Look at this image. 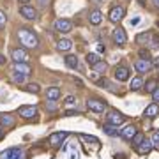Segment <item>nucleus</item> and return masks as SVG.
<instances>
[{
  "instance_id": "nucleus-1",
  "label": "nucleus",
  "mask_w": 159,
  "mask_h": 159,
  "mask_svg": "<svg viewBox=\"0 0 159 159\" xmlns=\"http://www.w3.org/2000/svg\"><path fill=\"white\" fill-rule=\"evenodd\" d=\"M18 39H20V43L25 48H37V44H39L37 35L30 29H27V27H21V29L18 30Z\"/></svg>"
},
{
  "instance_id": "nucleus-2",
  "label": "nucleus",
  "mask_w": 159,
  "mask_h": 159,
  "mask_svg": "<svg viewBox=\"0 0 159 159\" xmlns=\"http://www.w3.org/2000/svg\"><path fill=\"white\" fill-rule=\"evenodd\" d=\"M11 57L14 62H29V51L25 50V48H14V50L11 51Z\"/></svg>"
},
{
  "instance_id": "nucleus-3",
  "label": "nucleus",
  "mask_w": 159,
  "mask_h": 159,
  "mask_svg": "<svg viewBox=\"0 0 159 159\" xmlns=\"http://www.w3.org/2000/svg\"><path fill=\"white\" fill-rule=\"evenodd\" d=\"M87 108L90 110V111H94V113H102L104 108H106V102L92 97V99H87Z\"/></svg>"
},
{
  "instance_id": "nucleus-4",
  "label": "nucleus",
  "mask_w": 159,
  "mask_h": 159,
  "mask_svg": "<svg viewBox=\"0 0 159 159\" xmlns=\"http://www.w3.org/2000/svg\"><path fill=\"white\" fill-rule=\"evenodd\" d=\"M53 27H55V30L60 32V34H69V32L73 30V23L69 21V20H57Z\"/></svg>"
},
{
  "instance_id": "nucleus-5",
  "label": "nucleus",
  "mask_w": 159,
  "mask_h": 159,
  "mask_svg": "<svg viewBox=\"0 0 159 159\" xmlns=\"http://www.w3.org/2000/svg\"><path fill=\"white\" fill-rule=\"evenodd\" d=\"M124 14H125V9L124 7H120V6H117V7H113L111 11H110V21H113V23H119V21H122L124 20Z\"/></svg>"
},
{
  "instance_id": "nucleus-6",
  "label": "nucleus",
  "mask_w": 159,
  "mask_h": 159,
  "mask_svg": "<svg viewBox=\"0 0 159 159\" xmlns=\"http://www.w3.org/2000/svg\"><path fill=\"white\" fill-rule=\"evenodd\" d=\"M12 73H20V74L29 76V74L32 73V67H30L27 62H14V66H12Z\"/></svg>"
},
{
  "instance_id": "nucleus-7",
  "label": "nucleus",
  "mask_w": 159,
  "mask_h": 159,
  "mask_svg": "<svg viewBox=\"0 0 159 159\" xmlns=\"http://www.w3.org/2000/svg\"><path fill=\"white\" fill-rule=\"evenodd\" d=\"M20 14H21L25 20H37V11L30 6H21L20 7Z\"/></svg>"
},
{
  "instance_id": "nucleus-8",
  "label": "nucleus",
  "mask_w": 159,
  "mask_h": 159,
  "mask_svg": "<svg viewBox=\"0 0 159 159\" xmlns=\"http://www.w3.org/2000/svg\"><path fill=\"white\" fill-rule=\"evenodd\" d=\"M113 41L115 43H117V44H125V43H127V35H125V30L124 29H120V27H117V29L113 30Z\"/></svg>"
},
{
  "instance_id": "nucleus-9",
  "label": "nucleus",
  "mask_w": 159,
  "mask_h": 159,
  "mask_svg": "<svg viewBox=\"0 0 159 159\" xmlns=\"http://www.w3.org/2000/svg\"><path fill=\"white\" fill-rule=\"evenodd\" d=\"M138 133V129H136V125H133V124H129V125H125L124 129L120 131L119 134L122 138H124V140H127V142H131V138L134 136V134H136Z\"/></svg>"
},
{
  "instance_id": "nucleus-10",
  "label": "nucleus",
  "mask_w": 159,
  "mask_h": 159,
  "mask_svg": "<svg viewBox=\"0 0 159 159\" xmlns=\"http://www.w3.org/2000/svg\"><path fill=\"white\" fill-rule=\"evenodd\" d=\"M106 120H108L110 124L119 125V124H122V122H125V117L122 113H119V111H110V113L106 115Z\"/></svg>"
},
{
  "instance_id": "nucleus-11",
  "label": "nucleus",
  "mask_w": 159,
  "mask_h": 159,
  "mask_svg": "<svg viewBox=\"0 0 159 159\" xmlns=\"http://www.w3.org/2000/svg\"><path fill=\"white\" fill-rule=\"evenodd\" d=\"M18 113H20V117H23V119H32V117L37 115V108H35V106H21V108L18 110Z\"/></svg>"
},
{
  "instance_id": "nucleus-12",
  "label": "nucleus",
  "mask_w": 159,
  "mask_h": 159,
  "mask_svg": "<svg viewBox=\"0 0 159 159\" xmlns=\"http://www.w3.org/2000/svg\"><path fill=\"white\" fill-rule=\"evenodd\" d=\"M134 67H136L138 73H148V71H150V67H152V64H150V60L138 58L136 62H134Z\"/></svg>"
},
{
  "instance_id": "nucleus-13",
  "label": "nucleus",
  "mask_w": 159,
  "mask_h": 159,
  "mask_svg": "<svg viewBox=\"0 0 159 159\" xmlns=\"http://www.w3.org/2000/svg\"><path fill=\"white\" fill-rule=\"evenodd\" d=\"M115 80H119V81H127V80H129V69L125 67V66H119V67L115 69Z\"/></svg>"
},
{
  "instance_id": "nucleus-14",
  "label": "nucleus",
  "mask_w": 159,
  "mask_h": 159,
  "mask_svg": "<svg viewBox=\"0 0 159 159\" xmlns=\"http://www.w3.org/2000/svg\"><path fill=\"white\" fill-rule=\"evenodd\" d=\"M20 154H21V150H20V148L12 147V148H7V150H4V152L0 154V159H16Z\"/></svg>"
},
{
  "instance_id": "nucleus-15",
  "label": "nucleus",
  "mask_w": 159,
  "mask_h": 159,
  "mask_svg": "<svg viewBox=\"0 0 159 159\" xmlns=\"http://www.w3.org/2000/svg\"><path fill=\"white\" fill-rule=\"evenodd\" d=\"M16 124V120H14V117L9 113H0V125L2 127H12V125Z\"/></svg>"
},
{
  "instance_id": "nucleus-16",
  "label": "nucleus",
  "mask_w": 159,
  "mask_h": 159,
  "mask_svg": "<svg viewBox=\"0 0 159 159\" xmlns=\"http://www.w3.org/2000/svg\"><path fill=\"white\" fill-rule=\"evenodd\" d=\"M152 148H154V147H152V142H150V140H143V142L136 147V150H138L140 154H143V156H147V154L152 152Z\"/></svg>"
},
{
  "instance_id": "nucleus-17",
  "label": "nucleus",
  "mask_w": 159,
  "mask_h": 159,
  "mask_svg": "<svg viewBox=\"0 0 159 159\" xmlns=\"http://www.w3.org/2000/svg\"><path fill=\"white\" fill-rule=\"evenodd\" d=\"M64 140H66V133H53V134H50V145H53V147L62 145Z\"/></svg>"
},
{
  "instance_id": "nucleus-18",
  "label": "nucleus",
  "mask_w": 159,
  "mask_h": 159,
  "mask_svg": "<svg viewBox=\"0 0 159 159\" xmlns=\"http://www.w3.org/2000/svg\"><path fill=\"white\" fill-rule=\"evenodd\" d=\"M60 89L58 87H50L48 90H46V99L48 101H57V99H60Z\"/></svg>"
},
{
  "instance_id": "nucleus-19",
  "label": "nucleus",
  "mask_w": 159,
  "mask_h": 159,
  "mask_svg": "<svg viewBox=\"0 0 159 159\" xmlns=\"http://www.w3.org/2000/svg\"><path fill=\"white\" fill-rule=\"evenodd\" d=\"M89 20H90L92 25H99V23L102 21V14L99 9H94V11H90V14H89Z\"/></svg>"
},
{
  "instance_id": "nucleus-20",
  "label": "nucleus",
  "mask_w": 159,
  "mask_h": 159,
  "mask_svg": "<svg viewBox=\"0 0 159 159\" xmlns=\"http://www.w3.org/2000/svg\"><path fill=\"white\" fill-rule=\"evenodd\" d=\"M73 48V41L69 39H58L57 41V50L58 51H69Z\"/></svg>"
},
{
  "instance_id": "nucleus-21",
  "label": "nucleus",
  "mask_w": 159,
  "mask_h": 159,
  "mask_svg": "<svg viewBox=\"0 0 159 159\" xmlns=\"http://www.w3.org/2000/svg\"><path fill=\"white\" fill-rule=\"evenodd\" d=\"M159 113V106L157 102H152L150 106H147V110H145V117H148V119H154V117H157Z\"/></svg>"
},
{
  "instance_id": "nucleus-22",
  "label": "nucleus",
  "mask_w": 159,
  "mask_h": 159,
  "mask_svg": "<svg viewBox=\"0 0 159 159\" xmlns=\"http://www.w3.org/2000/svg\"><path fill=\"white\" fill-rule=\"evenodd\" d=\"M102 131H104L108 136H119V127H117V125H113V124H110V122H106V124H104Z\"/></svg>"
},
{
  "instance_id": "nucleus-23",
  "label": "nucleus",
  "mask_w": 159,
  "mask_h": 159,
  "mask_svg": "<svg viewBox=\"0 0 159 159\" xmlns=\"http://www.w3.org/2000/svg\"><path fill=\"white\" fill-rule=\"evenodd\" d=\"M97 87H102V89H108V90H111V92H117V89L113 87V83H111L110 80H106V78L97 80Z\"/></svg>"
},
{
  "instance_id": "nucleus-24",
  "label": "nucleus",
  "mask_w": 159,
  "mask_h": 159,
  "mask_svg": "<svg viewBox=\"0 0 159 159\" xmlns=\"http://www.w3.org/2000/svg\"><path fill=\"white\" fill-rule=\"evenodd\" d=\"M92 69H94V73H97V74H104L106 73V69H108V64L102 62V60H99L97 64L92 66Z\"/></svg>"
},
{
  "instance_id": "nucleus-25",
  "label": "nucleus",
  "mask_w": 159,
  "mask_h": 159,
  "mask_svg": "<svg viewBox=\"0 0 159 159\" xmlns=\"http://www.w3.org/2000/svg\"><path fill=\"white\" fill-rule=\"evenodd\" d=\"M150 39H152L150 32H143V34L136 35V43H140V44H147V43H150Z\"/></svg>"
},
{
  "instance_id": "nucleus-26",
  "label": "nucleus",
  "mask_w": 159,
  "mask_h": 159,
  "mask_svg": "<svg viewBox=\"0 0 159 159\" xmlns=\"http://www.w3.org/2000/svg\"><path fill=\"white\" fill-rule=\"evenodd\" d=\"M66 66H67V67H71V69H76V67H78V57L69 53L67 57H66Z\"/></svg>"
},
{
  "instance_id": "nucleus-27",
  "label": "nucleus",
  "mask_w": 159,
  "mask_h": 159,
  "mask_svg": "<svg viewBox=\"0 0 159 159\" xmlns=\"http://www.w3.org/2000/svg\"><path fill=\"white\" fill-rule=\"evenodd\" d=\"M142 87H143V80L140 78V76H136V78H133V80H131V85H129L131 90H140Z\"/></svg>"
},
{
  "instance_id": "nucleus-28",
  "label": "nucleus",
  "mask_w": 159,
  "mask_h": 159,
  "mask_svg": "<svg viewBox=\"0 0 159 159\" xmlns=\"http://www.w3.org/2000/svg\"><path fill=\"white\" fill-rule=\"evenodd\" d=\"M143 85H145L147 92H150V94H152V92H154V90H156V89L159 87V83H157V80H148L147 83H143Z\"/></svg>"
},
{
  "instance_id": "nucleus-29",
  "label": "nucleus",
  "mask_w": 159,
  "mask_h": 159,
  "mask_svg": "<svg viewBox=\"0 0 159 159\" xmlns=\"http://www.w3.org/2000/svg\"><path fill=\"white\" fill-rule=\"evenodd\" d=\"M99 60H101V57H99L97 53H89V55H87V64H89V66H94V64H97Z\"/></svg>"
},
{
  "instance_id": "nucleus-30",
  "label": "nucleus",
  "mask_w": 159,
  "mask_h": 159,
  "mask_svg": "<svg viewBox=\"0 0 159 159\" xmlns=\"http://www.w3.org/2000/svg\"><path fill=\"white\" fill-rule=\"evenodd\" d=\"M143 140H145V136H143V133H136L134 136L131 138V142H133V145H134V147H138V145H140V143H142Z\"/></svg>"
},
{
  "instance_id": "nucleus-31",
  "label": "nucleus",
  "mask_w": 159,
  "mask_h": 159,
  "mask_svg": "<svg viewBox=\"0 0 159 159\" xmlns=\"http://www.w3.org/2000/svg\"><path fill=\"white\" fill-rule=\"evenodd\" d=\"M23 89H25L27 92H32V94H37V92L41 90V87L37 85V83H29V85H25Z\"/></svg>"
},
{
  "instance_id": "nucleus-32",
  "label": "nucleus",
  "mask_w": 159,
  "mask_h": 159,
  "mask_svg": "<svg viewBox=\"0 0 159 159\" xmlns=\"http://www.w3.org/2000/svg\"><path fill=\"white\" fill-rule=\"evenodd\" d=\"M12 80L16 81L18 85H23L25 80H27V76H25V74H20V73H12Z\"/></svg>"
},
{
  "instance_id": "nucleus-33",
  "label": "nucleus",
  "mask_w": 159,
  "mask_h": 159,
  "mask_svg": "<svg viewBox=\"0 0 159 159\" xmlns=\"http://www.w3.org/2000/svg\"><path fill=\"white\" fill-rule=\"evenodd\" d=\"M150 142H152V147H154V148H157V150H159V129H157V131H154L152 140H150Z\"/></svg>"
},
{
  "instance_id": "nucleus-34",
  "label": "nucleus",
  "mask_w": 159,
  "mask_h": 159,
  "mask_svg": "<svg viewBox=\"0 0 159 159\" xmlns=\"http://www.w3.org/2000/svg\"><path fill=\"white\" fill-rule=\"evenodd\" d=\"M6 21H7V16H6V12L4 11H0V30L6 27Z\"/></svg>"
},
{
  "instance_id": "nucleus-35",
  "label": "nucleus",
  "mask_w": 159,
  "mask_h": 159,
  "mask_svg": "<svg viewBox=\"0 0 159 159\" xmlns=\"http://www.w3.org/2000/svg\"><path fill=\"white\" fill-rule=\"evenodd\" d=\"M140 58H145V60H148V58H150V51L145 50V48H142V50H140Z\"/></svg>"
},
{
  "instance_id": "nucleus-36",
  "label": "nucleus",
  "mask_w": 159,
  "mask_h": 159,
  "mask_svg": "<svg viewBox=\"0 0 159 159\" xmlns=\"http://www.w3.org/2000/svg\"><path fill=\"white\" fill-rule=\"evenodd\" d=\"M152 99H154V102H159V87L152 92Z\"/></svg>"
},
{
  "instance_id": "nucleus-37",
  "label": "nucleus",
  "mask_w": 159,
  "mask_h": 159,
  "mask_svg": "<svg viewBox=\"0 0 159 159\" xmlns=\"http://www.w3.org/2000/svg\"><path fill=\"white\" fill-rule=\"evenodd\" d=\"M46 108L51 110V111H55V108H57V106H55V101H48L46 102Z\"/></svg>"
},
{
  "instance_id": "nucleus-38",
  "label": "nucleus",
  "mask_w": 159,
  "mask_h": 159,
  "mask_svg": "<svg viewBox=\"0 0 159 159\" xmlns=\"http://www.w3.org/2000/svg\"><path fill=\"white\" fill-rule=\"evenodd\" d=\"M80 138H81V140H87V142H97V138H94V136H85V134H80Z\"/></svg>"
},
{
  "instance_id": "nucleus-39",
  "label": "nucleus",
  "mask_w": 159,
  "mask_h": 159,
  "mask_svg": "<svg viewBox=\"0 0 159 159\" xmlns=\"http://www.w3.org/2000/svg\"><path fill=\"white\" fill-rule=\"evenodd\" d=\"M74 102H76V99H74L73 96H67V97H66V104H74Z\"/></svg>"
},
{
  "instance_id": "nucleus-40",
  "label": "nucleus",
  "mask_w": 159,
  "mask_h": 159,
  "mask_svg": "<svg viewBox=\"0 0 159 159\" xmlns=\"http://www.w3.org/2000/svg\"><path fill=\"white\" fill-rule=\"evenodd\" d=\"M152 46H159V35H152Z\"/></svg>"
},
{
  "instance_id": "nucleus-41",
  "label": "nucleus",
  "mask_w": 159,
  "mask_h": 159,
  "mask_svg": "<svg viewBox=\"0 0 159 159\" xmlns=\"http://www.w3.org/2000/svg\"><path fill=\"white\" fill-rule=\"evenodd\" d=\"M37 4H39V7H46L50 4V0H37Z\"/></svg>"
},
{
  "instance_id": "nucleus-42",
  "label": "nucleus",
  "mask_w": 159,
  "mask_h": 159,
  "mask_svg": "<svg viewBox=\"0 0 159 159\" xmlns=\"http://www.w3.org/2000/svg\"><path fill=\"white\" fill-rule=\"evenodd\" d=\"M150 64H152V67H159V57H154Z\"/></svg>"
},
{
  "instance_id": "nucleus-43",
  "label": "nucleus",
  "mask_w": 159,
  "mask_h": 159,
  "mask_svg": "<svg viewBox=\"0 0 159 159\" xmlns=\"http://www.w3.org/2000/svg\"><path fill=\"white\" fill-rule=\"evenodd\" d=\"M0 64H6V57H4L2 53H0Z\"/></svg>"
},
{
  "instance_id": "nucleus-44",
  "label": "nucleus",
  "mask_w": 159,
  "mask_h": 159,
  "mask_svg": "<svg viewBox=\"0 0 159 159\" xmlns=\"http://www.w3.org/2000/svg\"><path fill=\"white\" fill-rule=\"evenodd\" d=\"M138 21H140V18H134V20H131V25H136Z\"/></svg>"
},
{
  "instance_id": "nucleus-45",
  "label": "nucleus",
  "mask_w": 159,
  "mask_h": 159,
  "mask_svg": "<svg viewBox=\"0 0 159 159\" xmlns=\"http://www.w3.org/2000/svg\"><path fill=\"white\" fill-rule=\"evenodd\" d=\"M18 2H20V4H23V6H27V4H29L30 0H18Z\"/></svg>"
},
{
  "instance_id": "nucleus-46",
  "label": "nucleus",
  "mask_w": 159,
  "mask_h": 159,
  "mask_svg": "<svg viewBox=\"0 0 159 159\" xmlns=\"http://www.w3.org/2000/svg\"><path fill=\"white\" fill-rule=\"evenodd\" d=\"M97 51H104V46H102V44H97Z\"/></svg>"
},
{
  "instance_id": "nucleus-47",
  "label": "nucleus",
  "mask_w": 159,
  "mask_h": 159,
  "mask_svg": "<svg viewBox=\"0 0 159 159\" xmlns=\"http://www.w3.org/2000/svg\"><path fill=\"white\" fill-rule=\"evenodd\" d=\"M2 136H4V131L0 129V140H2Z\"/></svg>"
},
{
  "instance_id": "nucleus-48",
  "label": "nucleus",
  "mask_w": 159,
  "mask_h": 159,
  "mask_svg": "<svg viewBox=\"0 0 159 159\" xmlns=\"http://www.w3.org/2000/svg\"><path fill=\"white\" fill-rule=\"evenodd\" d=\"M154 4H156V6L159 7V0H154Z\"/></svg>"
},
{
  "instance_id": "nucleus-49",
  "label": "nucleus",
  "mask_w": 159,
  "mask_h": 159,
  "mask_svg": "<svg viewBox=\"0 0 159 159\" xmlns=\"http://www.w3.org/2000/svg\"><path fill=\"white\" fill-rule=\"evenodd\" d=\"M115 159H124V157H119V156H117V157H115Z\"/></svg>"
}]
</instances>
